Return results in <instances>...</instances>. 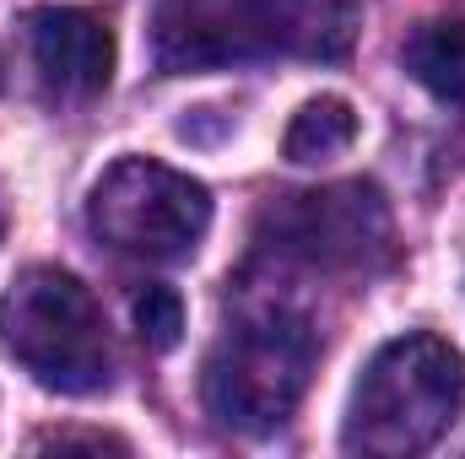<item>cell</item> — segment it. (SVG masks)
I'll list each match as a JSON object with an SVG mask.
<instances>
[{
	"mask_svg": "<svg viewBox=\"0 0 465 459\" xmlns=\"http://www.w3.org/2000/svg\"><path fill=\"white\" fill-rule=\"evenodd\" d=\"M27 49L54 98H98L114 76V27L87 5L27 11Z\"/></svg>",
	"mask_w": 465,
	"mask_h": 459,
	"instance_id": "7",
	"label": "cell"
},
{
	"mask_svg": "<svg viewBox=\"0 0 465 459\" xmlns=\"http://www.w3.org/2000/svg\"><path fill=\"white\" fill-rule=\"evenodd\" d=\"M135 330L152 351H173L184 336V303L173 287H146L135 292Z\"/></svg>",
	"mask_w": 465,
	"mask_h": 459,
	"instance_id": "10",
	"label": "cell"
},
{
	"mask_svg": "<svg viewBox=\"0 0 465 459\" xmlns=\"http://www.w3.org/2000/svg\"><path fill=\"white\" fill-rule=\"evenodd\" d=\"M351 141H357V114H351L347 98H314L292 114L287 135H282V151H287V162L314 168V162L341 157Z\"/></svg>",
	"mask_w": 465,
	"mask_h": 459,
	"instance_id": "9",
	"label": "cell"
},
{
	"mask_svg": "<svg viewBox=\"0 0 465 459\" xmlns=\"http://www.w3.org/2000/svg\"><path fill=\"white\" fill-rule=\"evenodd\" d=\"M309 367H314L309 319L287 308L243 314L206 356V378H201L206 411L232 433H276L298 411L309 389Z\"/></svg>",
	"mask_w": 465,
	"mask_h": 459,
	"instance_id": "4",
	"label": "cell"
},
{
	"mask_svg": "<svg viewBox=\"0 0 465 459\" xmlns=\"http://www.w3.org/2000/svg\"><path fill=\"white\" fill-rule=\"evenodd\" d=\"M406 71L439 103H460L465 109V16L422 22L411 33V44H406Z\"/></svg>",
	"mask_w": 465,
	"mask_h": 459,
	"instance_id": "8",
	"label": "cell"
},
{
	"mask_svg": "<svg viewBox=\"0 0 465 459\" xmlns=\"http://www.w3.org/2000/svg\"><path fill=\"white\" fill-rule=\"evenodd\" d=\"M0 346L54 395H98L114 378L109 325L60 265H27L0 298Z\"/></svg>",
	"mask_w": 465,
	"mask_h": 459,
	"instance_id": "3",
	"label": "cell"
},
{
	"mask_svg": "<svg viewBox=\"0 0 465 459\" xmlns=\"http://www.w3.org/2000/svg\"><path fill=\"white\" fill-rule=\"evenodd\" d=\"M87 228L130 259H190L212 228V190L157 157H119L87 195Z\"/></svg>",
	"mask_w": 465,
	"mask_h": 459,
	"instance_id": "5",
	"label": "cell"
},
{
	"mask_svg": "<svg viewBox=\"0 0 465 459\" xmlns=\"http://www.w3.org/2000/svg\"><path fill=\"white\" fill-rule=\"evenodd\" d=\"M357 27V0H163L152 60L168 76L249 60H341Z\"/></svg>",
	"mask_w": 465,
	"mask_h": 459,
	"instance_id": "1",
	"label": "cell"
},
{
	"mask_svg": "<svg viewBox=\"0 0 465 459\" xmlns=\"http://www.w3.org/2000/svg\"><path fill=\"white\" fill-rule=\"evenodd\" d=\"M265 228L276 238V249L309 265L357 270L390 254V206L373 184H331L309 195H282L265 211Z\"/></svg>",
	"mask_w": 465,
	"mask_h": 459,
	"instance_id": "6",
	"label": "cell"
},
{
	"mask_svg": "<svg viewBox=\"0 0 465 459\" xmlns=\"http://www.w3.org/2000/svg\"><path fill=\"white\" fill-rule=\"evenodd\" d=\"M38 449H119L124 454V438H109V433H49V438H38Z\"/></svg>",
	"mask_w": 465,
	"mask_h": 459,
	"instance_id": "11",
	"label": "cell"
},
{
	"mask_svg": "<svg viewBox=\"0 0 465 459\" xmlns=\"http://www.w3.org/2000/svg\"><path fill=\"white\" fill-rule=\"evenodd\" d=\"M465 400V362L439 336H401L379 346L351 389L347 444L368 459H406L444 438Z\"/></svg>",
	"mask_w": 465,
	"mask_h": 459,
	"instance_id": "2",
	"label": "cell"
}]
</instances>
